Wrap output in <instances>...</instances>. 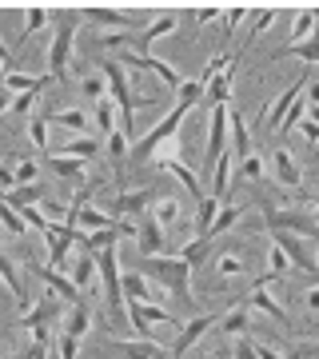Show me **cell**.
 <instances>
[{
  "instance_id": "db71d44e",
  "label": "cell",
  "mask_w": 319,
  "mask_h": 359,
  "mask_svg": "<svg viewBox=\"0 0 319 359\" xmlns=\"http://www.w3.org/2000/svg\"><path fill=\"white\" fill-rule=\"evenodd\" d=\"M20 359H48V339H32V344L20 351Z\"/></svg>"
},
{
  "instance_id": "7dc6e473",
  "label": "cell",
  "mask_w": 319,
  "mask_h": 359,
  "mask_svg": "<svg viewBox=\"0 0 319 359\" xmlns=\"http://www.w3.org/2000/svg\"><path fill=\"white\" fill-rule=\"evenodd\" d=\"M271 25H276V8H264L259 16H252V32H247V40H255L259 32H268ZM247 40H243V44H247ZM243 44H240V48H243Z\"/></svg>"
},
{
  "instance_id": "816d5d0a",
  "label": "cell",
  "mask_w": 319,
  "mask_h": 359,
  "mask_svg": "<svg viewBox=\"0 0 319 359\" xmlns=\"http://www.w3.org/2000/svg\"><path fill=\"white\" fill-rule=\"evenodd\" d=\"M36 96H40V92H20V96H13V108H8V112L32 116V104H36Z\"/></svg>"
},
{
  "instance_id": "9a60e30c",
  "label": "cell",
  "mask_w": 319,
  "mask_h": 359,
  "mask_svg": "<svg viewBox=\"0 0 319 359\" xmlns=\"http://www.w3.org/2000/svg\"><path fill=\"white\" fill-rule=\"evenodd\" d=\"M80 25H96V28H132V16L116 13V8H100V4H88V8H76Z\"/></svg>"
},
{
  "instance_id": "5bb4252c",
  "label": "cell",
  "mask_w": 319,
  "mask_h": 359,
  "mask_svg": "<svg viewBox=\"0 0 319 359\" xmlns=\"http://www.w3.org/2000/svg\"><path fill=\"white\" fill-rule=\"evenodd\" d=\"M271 176L280 180L283 188H299V184H304V168L295 164V156L287 152V148H276V152H271Z\"/></svg>"
},
{
  "instance_id": "484cf974",
  "label": "cell",
  "mask_w": 319,
  "mask_h": 359,
  "mask_svg": "<svg viewBox=\"0 0 319 359\" xmlns=\"http://www.w3.org/2000/svg\"><path fill=\"white\" fill-rule=\"evenodd\" d=\"M164 168H168V172H172V176H176L179 180V184H184V188H188V192H191V200H196V204H200V200H204V188H200V180H196V172H191V168L188 164H184V160H179V156H172V160H164Z\"/></svg>"
},
{
  "instance_id": "f35d334b",
  "label": "cell",
  "mask_w": 319,
  "mask_h": 359,
  "mask_svg": "<svg viewBox=\"0 0 319 359\" xmlns=\"http://www.w3.org/2000/svg\"><path fill=\"white\" fill-rule=\"evenodd\" d=\"M311 36H315V13L304 8V13L295 16V25H292V40L299 44V40H311Z\"/></svg>"
},
{
  "instance_id": "91938a15",
  "label": "cell",
  "mask_w": 319,
  "mask_h": 359,
  "mask_svg": "<svg viewBox=\"0 0 319 359\" xmlns=\"http://www.w3.org/2000/svg\"><path fill=\"white\" fill-rule=\"evenodd\" d=\"M13 188H16V176H13V168H4V164H0V192L8 196Z\"/></svg>"
},
{
  "instance_id": "7402d4cb",
  "label": "cell",
  "mask_w": 319,
  "mask_h": 359,
  "mask_svg": "<svg viewBox=\"0 0 319 359\" xmlns=\"http://www.w3.org/2000/svg\"><path fill=\"white\" fill-rule=\"evenodd\" d=\"M216 327L224 335H247V327H252V308H247V304H240V308L224 311V316L216 320Z\"/></svg>"
},
{
  "instance_id": "f546056e",
  "label": "cell",
  "mask_w": 319,
  "mask_h": 359,
  "mask_svg": "<svg viewBox=\"0 0 319 359\" xmlns=\"http://www.w3.org/2000/svg\"><path fill=\"white\" fill-rule=\"evenodd\" d=\"M48 316H52V304H40L36 311H25V320H20V327H25L32 339H48Z\"/></svg>"
},
{
  "instance_id": "03108f58",
  "label": "cell",
  "mask_w": 319,
  "mask_h": 359,
  "mask_svg": "<svg viewBox=\"0 0 319 359\" xmlns=\"http://www.w3.org/2000/svg\"><path fill=\"white\" fill-rule=\"evenodd\" d=\"M304 304H307L311 311H319V287H311V292L304 295Z\"/></svg>"
},
{
  "instance_id": "5b68a950",
  "label": "cell",
  "mask_w": 319,
  "mask_h": 359,
  "mask_svg": "<svg viewBox=\"0 0 319 359\" xmlns=\"http://www.w3.org/2000/svg\"><path fill=\"white\" fill-rule=\"evenodd\" d=\"M96 271H100L104 304H108V311H112V320L124 323V295H120V259H116V248L96 252Z\"/></svg>"
},
{
  "instance_id": "2e32d148",
  "label": "cell",
  "mask_w": 319,
  "mask_h": 359,
  "mask_svg": "<svg viewBox=\"0 0 319 359\" xmlns=\"http://www.w3.org/2000/svg\"><path fill=\"white\" fill-rule=\"evenodd\" d=\"M28 268H32V276H40V280L48 283V287H52V295H64L68 304H80V287H76L72 280H68L64 271H52L48 264H28Z\"/></svg>"
},
{
  "instance_id": "4dcf8cb0",
  "label": "cell",
  "mask_w": 319,
  "mask_h": 359,
  "mask_svg": "<svg viewBox=\"0 0 319 359\" xmlns=\"http://www.w3.org/2000/svg\"><path fill=\"white\" fill-rule=\"evenodd\" d=\"M283 56H299L307 68H315L319 65V40L311 36V40H299V44H287L283 52H276V60H283Z\"/></svg>"
},
{
  "instance_id": "4316f807",
  "label": "cell",
  "mask_w": 319,
  "mask_h": 359,
  "mask_svg": "<svg viewBox=\"0 0 319 359\" xmlns=\"http://www.w3.org/2000/svg\"><path fill=\"white\" fill-rule=\"evenodd\" d=\"M156 200V188H144V192H124L116 200V216H140L148 212V204Z\"/></svg>"
},
{
  "instance_id": "836d02e7",
  "label": "cell",
  "mask_w": 319,
  "mask_h": 359,
  "mask_svg": "<svg viewBox=\"0 0 319 359\" xmlns=\"http://www.w3.org/2000/svg\"><path fill=\"white\" fill-rule=\"evenodd\" d=\"M56 156H72V160H92L96 156V136H72V140L64 144V152Z\"/></svg>"
},
{
  "instance_id": "9f6ffc18",
  "label": "cell",
  "mask_w": 319,
  "mask_h": 359,
  "mask_svg": "<svg viewBox=\"0 0 319 359\" xmlns=\"http://www.w3.org/2000/svg\"><path fill=\"white\" fill-rule=\"evenodd\" d=\"M56 351H60V359H76L80 339H72V335H64V332H60V344H56Z\"/></svg>"
},
{
  "instance_id": "60d3db41",
  "label": "cell",
  "mask_w": 319,
  "mask_h": 359,
  "mask_svg": "<svg viewBox=\"0 0 319 359\" xmlns=\"http://www.w3.org/2000/svg\"><path fill=\"white\" fill-rule=\"evenodd\" d=\"M152 219L160 224V228H168V224H176V219H179V204H176V200H168V196H160V204H156Z\"/></svg>"
},
{
  "instance_id": "30bf717a",
  "label": "cell",
  "mask_w": 319,
  "mask_h": 359,
  "mask_svg": "<svg viewBox=\"0 0 319 359\" xmlns=\"http://www.w3.org/2000/svg\"><path fill=\"white\" fill-rule=\"evenodd\" d=\"M68 224H72V228H88V231H104V228L116 224V216H108V212H100V208H88L84 196H76V200L68 204Z\"/></svg>"
},
{
  "instance_id": "6f0895ef",
  "label": "cell",
  "mask_w": 319,
  "mask_h": 359,
  "mask_svg": "<svg viewBox=\"0 0 319 359\" xmlns=\"http://www.w3.org/2000/svg\"><path fill=\"white\" fill-rule=\"evenodd\" d=\"M224 276H243V259L240 256H219V264H216Z\"/></svg>"
},
{
  "instance_id": "f5cc1de1",
  "label": "cell",
  "mask_w": 319,
  "mask_h": 359,
  "mask_svg": "<svg viewBox=\"0 0 319 359\" xmlns=\"http://www.w3.org/2000/svg\"><path fill=\"white\" fill-rule=\"evenodd\" d=\"M231 359H255V339L252 335H236V351Z\"/></svg>"
},
{
  "instance_id": "83f0119b",
  "label": "cell",
  "mask_w": 319,
  "mask_h": 359,
  "mask_svg": "<svg viewBox=\"0 0 319 359\" xmlns=\"http://www.w3.org/2000/svg\"><path fill=\"white\" fill-rule=\"evenodd\" d=\"M48 124H60L68 132H88V112L84 108H60V112H44Z\"/></svg>"
},
{
  "instance_id": "680465c9",
  "label": "cell",
  "mask_w": 319,
  "mask_h": 359,
  "mask_svg": "<svg viewBox=\"0 0 319 359\" xmlns=\"http://www.w3.org/2000/svg\"><path fill=\"white\" fill-rule=\"evenodd\" d=\"M108 152H112L116 160H120V156L128 152V140H124V132H120V128H116L112 136H108Z\"/></svg>"
},
{
  "instance_id": "f6af8a7d",
  "label": "cell",
  "mask_w": 319,
  "mask_h": 359,
  "mask_svg": "<svg viewBox=\"0 0 319 359\" xmlns=\"http://www.w3.org/2000/svg\"><path fill=\"white\" fill-rule=\"evenodd\" d=\"M104 76L96 72V76H80V96H88V100H104Z\"/></svg>"
},
{
  "instance_id": "e7e4bbea",
  "label": "cell",
  "mask_w": 319,
  "mask_h": 359,
  "mask_svg": "<svg viewBox=\"0 0 319 359\" xmlns=\"http://www.w3.org/2000/svg\"><path fill=\"white\" fill-rule=\"evenodd\" d=\"M0 60H4V68H8V72H16V60H13V52L4 48V40H0Z\"/></svg>"
},
{
  "instance_id": "ba28073f",
  "label": "cell",
  "mask_w": 319,
  "mask_h": 359,
  "mask_svg": "<svg viewBox=\"0 0 319 359\" xmlns=\"http://www.w3.org/2000/svg\"><path fill=\"white\" fill-rule=\"evenodd\" d=\"M216 320H219V316H196L191 323H184V327H179V335H176V344H172V351H168V355H172V359H184V355L191 351V347H196L208 332H212V327H216Z\"/></svg>"
},
{
  "instance_id": "3957f363",
  "label": "cell",
  "mask_w": 319,
  "mask_h": 359,
  "mask_svg": "<svg viewBox=\"0 0 319 359\" xmlns=\"http://www.w3.org/2000/svg\"><path fill=\"white\" fill-rule=\"evenodd\" d=\"M76 28H80V16L76 8H64L60 20H56V36L48 44V80H64L68 65H72V40H76Z\"/></svg>"
},
{
  "instance_id": "cb8c5ba5",
  "label": "cell",
  "mask_w": 319,
  "mask_h": 359,
  "mask_svg": "<svg viewBox=\"0 0 319 359\" xmlns=\"http://www.w3.org/2000/svg\"><path fill=\"white\" fill-rule=\"evenodd\" d=\"M68 271H72L68 280H72V283L80 287V292H84V287H88L92 280H96V256L80 248V256H76V259H68Z\"/></svg>"
},
{
  "instance_id": "d590c367",
  "label": "cell",
  "mask_w": 319,
  "mask_h": 359,
  "mask_svg": "<svg viewBox=\"0 0 319 359\" xmlns=\"http://www.w3.org/2000/svg\"><path fill=\"white\" fill-rule=\"evenodd\" d=\"M40 200H44V192H40V184H20V188H13V192H8V204H13V208L40 204Z\"/></svg>"
},
{
  "instance_id": "74e56055",
  "label": "cell",
  "mask_w": 319,
  "mask_h": 359,
  "mask_svg": "<svg viewBox=\"0 0 319 359\" xmlns=\"http://www.w3.org/2000/svg\"><path fill=\"white\" fill-rule=\"evenodd\" d=\"M208 252H212V240H191V244H184V252H179V259L188 264V268H196V264H204Z\"/></svg>"
},
{
  "instance_id": "e0dca14e",
  "label": "cell",
  "mask_w": 319,
  "mask_h": 359,
  "mask_svg": "<svg viewBox=\"0 0 319 359\" xmlns=\"http://www.w3.org/2000/svg\"><path fill=\"white\" fill-rule=\"evenodd\" d=\"M136 244H140V256H164V228L156 224L152 216H144V224L136 228Z\"/></svg>"
},
{
  "instance_id": "8d00e7d4",
  "label": "cell",
  "mask_w": 319,
  "mask_h": 359,
  "mask_svg": "<svg viewBox=\"0 0 319 359\" xmlns=\"http://www.w3.org/2000/svg\"><path fill=\"white\" fill-rule=\"evenodd\" d=\"M28 136L40 152L48 156V116H28Z\"/></svg>"
},
{
  "instance_id": "6125c7cd",
  "label": "cell",
  "mask_w": 319,
  "mask_h": 359,
  "mask_svg": "<svg viewBox=\"0 0 319 359\" xmlns=\"http://www.w3.org/2000/svg\"><path fill=\"white\" fill-rule=\"evenodd\" d=\"M219 13H224V8H216V4H208V8H200V13H196V25H208V20H216Z\"/></svg>"
},
{
  "instance_id": "be15d7a7",
  "label": "cell",
  "mask_w": 319,
  "mask_h": 359,
  "mask_svg": "<svg viewBox=\"0 0 319 359\" xmlns=\"http://www.w3.org/2000/svg\"><path fill=\"white\" fill-rule=\"evenodd\" d=\"M116 44H128L124 32H112V36H104V40H100V48H116Z\"/></svg>"
},
{
  "instance_id": "d6986e66",
  "label": "cell",
  "mask_w": 319,
  "mask_h": 359,
  "mask_svg": "<svg viewBox=\"0 0 319 359\" xmlns=\"http://www.w3.org/2000/svg\"><path fill=\"white\" fill-rule=\"evenodd\" d=\"M228 100H231V72H216V76L204 84V96H200V104L212 112V108H219V104H228Z\"/></svg>"
},
{
  "instance_id": "ee69618b",
  "label": "cell",
  "mask_w": 319,
  "mask_h": 359,
  "mask_svg": "<svg viewBox=\"0 0 319 359\" xmlns=\"http://www.w3.org/2000/svg\"><path fill=\"white\" fill-rule=\"evenodd\" d=\"M16 216L25 219V228H36V231H44V228H48V219H44V212H40L36 204H25V208H16Z\"/></svg>"
},
{
  "instance_id": "681fc988",
  "label": "cell",
  "mask_w": 319,
  "mask_h": 359,
  "mask_svg": "<svg viewBox=\"0 0 319 359\" xmlns=\"http://www.w3.org/2000/svg\"><path fill=\"white\" fill-rule=\"evenodd\" d=\"M36 172H40V164H36V160H20V164L13 168L16 188H20V184H36Z\"/></svg>"
},
{
  "instance_id": "94428289",
  "label": "cell",
  "mask_w": 319,
  "mask_h": 359,
  "mask_svg": "<svg viewBox=\"0 0 319 359\" xmlns=\"http://www.w3.org/2000/svg\"><path fill=\"white\" fill-rule=\"evenodd\" d=\"M295 128L304 132L307 140H319V128H315V120H311V116H304V120H299V124H295Z\"/></svg>"
},
{
  "instance_id": "7c38bea8",
  "label": "cell",
  "mask_w": 319,
  "mask_h": 359,
  "mask_svg": "<svg viewBox=\"0 0 319 359\" xmlns=\"http://www.w3.org/2000/svg\"><path fill=\"white\" fill-rule=\"evenodd\" d=\"M228 152V104L212 108V124H208V168Z\"/></svg>"
},
{
  "instance_id": "7bdbcfd3",
  "label": "cell",
  "mask_w": 319,
  "mask_h": 359,
  "mask_svg": "<svg viewBox=\"0 0 319 359\" xmlns=\"http://www.w3.org/2000/svg\"><path fill=\"white\" fill-rule=\"evenodd\" d=\"M52 20L48 8H40V4H32V8H25V36H32V32H40V28Z\"/></svg>"
},
{
  "instance_id": "f1b7e54d",
  "label": "cell",
  "mask_w": 319,
  "mask_h": 359,
  "mask_svg": "<svg viewBox=\"0 0 319 359\" xmlns=\"http://www.w3.org/2000/svg\"><path fill=\"white\" fill-rule=\"evenodd\" d=\"M48 168H52L60 180H72V184H80V180H84V160H72V156L48 152Z\"/></svg>"
},
{
  "instance_id": "f907efd6",
  "label": "cell",
  "mask_w": 319,
  "mask_h": 359,
  "mask_svg": "<svg viewBox=\"0 0 319 359\" xmlns=\"http://www.w3.org/2000/svg\"><path fill=\"white\" fill-rule=\"evenodd\" d=\"M247 16H252V8H243V4L228 8V20H224V36H231V32H236V28H240L243 20H247Z\"/></svg>"
},
{
  "instance_id": "9c48e42d",
  "label": "cell",
  "mask_w": 319,
  "mask_h": 359,
  "mask_svg": "<svg viewBox=\"0 0 319 359\" xmlns=\"http://www.w3.org/2000/svg\"><path fill=\"white\" fill-rule=\"evenodd\" d=\"M116 65H120V68H144V72H156V76L164 80L168 88H179V80H184L172 65L156 60V56H140V52H132V48H124V56H120Z\"/></svg>"
},
{
  "instance_id": "52a82bcc",
  "label": "cell",
  "mask_w": 319,
  "mask_h": 359,
  "mask_svg": "<svg viewBox=\"0 0 319 359\" xmlns=\"http://www.w3.org/2000/svg\"><path fill=\"white\" fill-rule=\"evenodd\" d=\"M271 244L287 256V264H295L307 276H315V248H311V240H299L292 231H271Z\"/></svg>"
},
{
  "instance_id": "7a4b0ae2",
  "label": "cell",
  "mask_w": 319,
  "mask_h": 359,
  "mask_svg": "<svg viewBox=\"0 0 319 359\" xmlns=\"http://www.w3.org/2000/svg\"><path fill=\"white\" fill-rule=\"evenodd\" d=\"M100 76H104V84H108V92H112V108H116V120H120V132H124V136H132V108H144V104H152V100L132 96L124 68L116 65V60H104Z\"/></svg>"
},
{
  "instance_id": "ab89813d",
  "label": "cell",
  "mask_w": 319,
  "mask_h": 359,
  "mask_svg": "<svg viewBox=\"0 0 319 359\" xmlns=\"http://www.w3.org/2000/svg\"><path fill=\"white\" fill-rule=\"evenodd\" d=\"M96 128H100L104 136H112V132H116V108H112V100H96Z\"/></svg>"
},
{
  "instance_id": "8fae6325",
  "label": "cell",
  "mask_w": 319,
  "mask_h": 359,
  "mask_svg": "<svg viewBox=\"0 0 319 359\" xmlns=\"http://www.w3.org/2000/svg\"><path fill=\"white\" fill-rule=\"evenodd\" d=\"M120 295L132 299V304H156V299H164L136 268H120Z\"/></svg>"
},
{
  "instance_id": "1f68e13d",
  "label": "cell",
  "mask_w": 319,
  "mask_h": 359,
  "mask_svg": "<svg viewBox=\"0 0 319 359\" xmlns=\"http://www.w3.org/2000/svg\"><path fill=\"white\" fill-rule=\"evenodd\" d=\"M116 351L128 359H172L160 344H148V339H140V344H116Z\"/></svg>"
},
{
  "instance_id": "ac0fdd59",
  "label": "cell",
  "mask_w": 319,
  "mask_h": 359,
  "mask_svg": "<svg viewBox=\"0 0 319 359\" xmlns=\"http://www.w3.org/2000/svg\"><path fill=\"white\" fill-rule=\"evenodd\" d=\"M0 283H4L8 292H13L16 308H20V311H28V304H32V299H28V287L20 283V271H16V264H13L8 256H4V252H0Z\"/></svg>"
},
{
  "instance_id": "6da1fadb",
  "label": "cell",
  "mask_w": 319,
  "mask_h": 359,
  "mask_svg": "<svg viewBox=\"0 0 319 359\" xmlns=\"http://www.w3.org/2000/svg\"><path fill=\"white\" fill-rule=\"evenodd\" d=\"M136 271H140L148 283H160V287H168L176 299H191V295H188L191 268H188L179 256H148Z\"/></svg>"
},
{
  "instance_id": "e575fe53",
  "label": "cell",
  "mask_w": 319,
  "mask_h": 359,
  "mask_svg": "<svg viewBox=\"0 0 319 359\" xmlns=\"http://www.w3.org/2000/svg\"><path fill=\"white\" fill-rule=\"evenodd\" d=\"M216 212H219V204L212 196H204V200L196 204V240H204V231H208V224L216 219Z\"/></svg>"
},
{
  "instance_id": "4fadbf2b",
  "label": "cell",
  "mask_w": 319,
  "mask_h": 359,
  "mask_svg": "<svg viewBox=\"0 0 319 359\" xmlns=\"http://www.w3.org/2000/svg\"><path fill=\"white\" fill-rule=\"evenodd\" d=\"M268 283H271L268 276H259V280H255V287L247 292V299H243V304H247V308H255V311H264V316H271L276 323H292L287 308H280V304H276V299L268 295Z\"/></svg>"
},
{
  "instance_id": "8992f818",
  "label": "cell",
  "mask_w": 319,
  "mask_h": 359,
  "mask_svg": "<svg viewBox=\"0 0 319 359\" xmlns=\"http://www.w3.org/2000/svg\"><path fill=\"white\" fill-rule=\"evenodd\" d=\"M264 224H268V231H292L299 240H315L319 236L311 212H280V208L264 204Z\"/></svg>"
},
{
  "instance_id": "277c9868",
  "label": "cell",
  "mask_w": 319,
  "mask_h": 359,
  "mask_svg": "<svg viewBox=\"0 0 319 359\" xmlns=\"http://www.w3.org/2000/svg\"><path fill=\"white\" fill-rule=\"evenodd\" d=\"M188 112H191V104H179V100H176V108H172V112H168L164 120H160V124L148 132V136H144V140L132 144L128 160H132V164H144V160H148V156H156L168 140H176V132H179V124H184V116H188Z\"/></svg>"
},
{
  "instance_id": "44dd1931",
  "label": "cell",
  "mask_w": 319,
  "mask_h": 359,
  "mask_svg": "<svg viewBox=\"0 0 319 359\" xmlns=\"http://www.w3.org/2000/svg\"><path fill=\"white\" fill-rule=\"evenodd\" d=\"M88 327H92V311H88V304L80 299V304H72V311L64 316L60 332L72 335V339H84V335H88Z\"/></svg>"
},
{
  "instance_id": "11a10c76",
  "label": "cell",
  "mask_w": 319,
  "mask_h": 359,
  "mask_svg": "<svg viewBox=\"0 0 319 359\" xmlns=\"http://www.w3.org/2000/svg\"><path fill=\"white\" fill-rule=\"evenodd\" d=\"M36 208L44 212V219H48V224H52L56 216H64V200H48V196H44V200H40Z\"/></svg>"
},
{
  "instance_id": "d6a6232c",
  "label": "cell",
  "mask_w": 319,
  "mask_h": 359,
  "mask_svg": "<svg viewBox=\"0 0 319 359\" xmlns=\"http://www.w3.org/2000/svg\"><path fill=\"white\" fill-rule=\"evenodd\" d=\"M240 216H243V208H219V212H216V219L208 224L204 240H216V236H224L228 228H236V224H240Z\"/></svg>"
},
{
  "instance_id": "c3c4849f",
  "label": "cell",
  "mask_w": 319,
  "mask_h": 359,
  "mask_svg": "<svg viewBox=\"0 0 319 359\" xmlns=\"http://www.w3.org/2000/svg\"><path fill=\"white\" fill-rule=\"evenodd\" d=\"M287 268H292V264H287V256H283L280 248L271 244V256H268V280H280V276H287Z\"/></svg>"
},
{
  "instance_id": "b9f144b4",
  "label": "cell",
  "mask_w": 319,
  "mask_h": 359,
  "mask_svg": "<svg viewBox=\"0 0 319 359\" xmlns=\"http://www.w3.org/2000/svg\"><path fill=\"white\" fill-rule=\"evenodd\" d=\"M200 96H204V80H179V88H176V100L179 104H200Z\"/></svg>"
},
{
  "instance_id": "603a6c76",
  "label": "cell",
  "mask_w": 319,
  "mask_h": 359,
  "mask_svg": "<svg viewBox=\"0 0 319 359\" xmlns=\"http://www.w3.org/2000/svg\"><path fill=\"white\" fill-rule=\"evenodd\" d=\"M0 84H4V92L20 96V92H44L52 80L48 76H25V72H4V76H0Z\"/></svg>"
},
{
  "instance_id": "bcb514c9",
  "label": "cell",
  "mask_w": 319,
  "mask_h": 359,
  "mask_svg": "<svg viewBox=\"0 0 319 359\" xmlns=\"http://www.w3.org/2000/svg\"><path fill=\"white\" fill-rule=\"evenodd\" d=\"M240 176L243 180H259V176H264V156H259V152L243 156V160H240Z\"/></svg>"
},
{
  "instance_id": "ffe728a7",
  "label": "cell",
  "mask_w": 319,
  "mask_h": 359,
  "mask_svg": "<svg viewBox=\"0 0 319 359\" xmlns=\"http://www.w3.org/2000/svg\"><path fill=\"white\" fill-rule=\"evenodd\" d=\"M228 140H231V152L240 160L252 152V132H247V124H243V116L236 108H228Z\"/></svg>"
},
{
  "instance_id": "d4e9b609",
  "label": "cell",
  "mask_w": 319,
  "mask_h": 359,
  "mask_svg": "<svg viewBox=\"0 0 319 359\" xmlns=\"http://www.w3.org/2000/svg\"><path fill=\"white\" fill-rule=\"evenodd\" d=\"M208 172H212V200L224 204V196H228V188H231V156L224 152L216 164L208 168Z\"/></svg>"
}]
</instances>
